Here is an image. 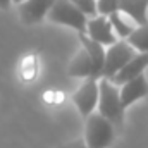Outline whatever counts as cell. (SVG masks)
<instances>
[{"instance_id":"obj_3","label":"cell","mask_w":148,"mask_h":148,"mask_svg":"<svg viewBox=\"0 0 148 148\" xmlns=\"http://www.w3.org/2000/svg\"><path fill=\"white\" fill-rule=\"evenodd\" d=\"M47 17L55 24L73 28L77 33H86V26H88V19H90L71 0H55V3L52 5Z\"/></svg>"},{"instance_id":"obj_20","label":"cell","mask_w":148,"mask_h":148,"mask_svg":"<svg viewBox=\"0 0 148 148\" xmlns=\"http://www.w3.org/2000/svg\"><path fill=\"white\" fill-rule=\"evenodd\" d=\"M19 2H23V0H14V3H19Z\"/></svg>"},{"instance_id":"obj_8","label":"cell","mask_w":148,"mask_h":148,"mask_svg":"<svg viewBox=\"0 0 148 148\" xmlns=\"http://www.w3.org/2000/svg\"><path fill=\"white\" fill-rule=\"evenodd\" d=\"M147 67H148V52H143V53L138 52L119 73L112 77L110 81L115 86H122V84H126L127 81H131V79L141 76V74L145 73Z\"/></svg>"},{"instance_id":"obj_14","label":"cell","mask_w":148,"mask_h":148,"mask_svg":"<svg viewBox=\"0 0 148 148\" xmlns=\"http://www.w3.org/2000/svg\"><path fill=\"white\" fill-rule=\"evenodd\" d=\"M38 73H40V60L36 53H28L26 57H23L19 64V77L24 83H31L36 79Z\"/></svg>"},{"instance_id":"obj_5","label":"cell","mask_w":148,"mask_h":148,"mask_svg":"<svg viewBox=\"0 0 148 148\" xmlns=\"http://www.w3.org/2000/svg\"><path fill=\"white\" fill-rule=\"evenodd\" d=\"M138 52L129 45L127 40H117L114 45L107 48V55H105V67H103V77L112 79L115 74L119 73Z\"/></svg>"},{"instance_id":"obj_4","label":"cell","mask_w":148,"mask_h":148,"mask_svg":"<svg viewBox=\"0 0 148 148\" xmlns=\"http://www.w3.org/2000/svg\"><path fill=\"white\" fill-rule=\"evenodd\" d=\"M100 100V81L98 77H84V81L79 84V88L74 91L73 102L77 107L79 114L86 119L91 115L98 107Z\"/></svg>"},{"instance_id":"obj_11","label":"cell","mask_w":148,"mask_h":148,"mask_svg":"<svg viewBox=\"0 0 148 148\" xmlns=\"http://www.w3.org/2000/svg\"><path fill=\"white\" fill-rule=\"evenodd\" d=\"M79 35V41H81V47L88 50L90 57L93 59L95 62V67L100 74V77H103V67H105V55H107V50L103 48L102 43L95 41L93 38H90L86 33H77Z\"/></svg>"},{"instance_id":"obj_15","label":"cell","mask_w":148,"mask_h":148,"mask_svg":"<svg viewBox=\"0 0 148 148\" xmlns=\"http://www.w3.org/2000/svg\"><path fill=\"white\" fill-rule=\"evenodd\" d=\"M129 41V45L136 50V52H148V23L147 24H141V26H136L134 31L126 38Z\"/></svg>"},{"instance_id":"obj_7","label":"cell","mask_w":148,"mask_h":148,"mask_svg":"<svg viewBox=\"0 0 148 148\" xmlns=\"http://www.w3.org/2000/svg\"><path fill=\"white\" fill-rule=\"evenodd\" d=\"M55 0H23L19 2V17L24 24H38L48 16Z\"/></svg>"},{"instance_id":"obj_9","label":"cell","mask_w":148,"mask_h":148,"mask_svg":"<svg viewBox=\"0 0 148 148\" xmlns=\"http://www.w3.org/2000/svg\"><path fill=\"white\" fill-rule=\"evenodd\" d=\"M67 73H69L71 77H83V79H84V77H98V79H100V74H98L97 67H95L93 59L90 57L88 50L83 48V47H81V50L76 53V57L71 60Z\"/></svg>"},{"instance_id":"obj_1","label":"cell","mask_w":148,"mask_h":148,"mask_svg":"<svg viewBox=\"0 0 148 148\" xmlns=\"http://www.w3.org/2000/svg\"><path fill=\"white\" fill-rule=\"evenodd\" d=\"M97 112H100L103 117H107L114 126L122 127L126 107L121 98V90L110 79L102 77V81H100V100H98Z\"/></svg>"},{"instance_id":"obj_6","label":"cell","mask_w":148,"mask_h":148,"mask_svg":"<svg viewBox=\"0 0 148 148\" xmlns=\"http://www.w3.org/2000/svg\"><path fill=\"white\" fill-rule=\"evenodd\" d=\"M86 35L90 38H93L95 41L102 43L103 47H110L117 41V35L114 31L109 16H93L88 19V26H86Z\"/></svg>"},{"instance_id":"obj_19","label":"cell","mask_w":148,"mask_h":148,"mask_svg":"<svg viewBox=\"0 0 148 148\" xmlns=\"http://www.w3.org/2000/svg\"><path fill=\"white\" fill-rule=\"evenodd\" d=\"M14 0H0V9H9Z\"/></svg>"},{"instance_id":"obj_12","label":"cell","mask_w":148,"mask_h":148,"mask_svg":"<svg viewBox=\"0 0 148 148\" xmlns=\"http://www.w3.org/2000/svg\"><path fill=\"white\" fill-rule=\"evenodd\" d=\"M119 10L129 16L138 26L148 23V0H121Z\"/></svg>"},{"instance_id":"obj_2","label":"cell","mask_w":148,"mask_h":148,"mask_svg":"<svg viewBox=\"0 0 148 148\" xmlns=\"http://www.w3.org/2000/svg\"><path fill=\"white\" fill-rule=\"evenodd\" d=\"M115 140V126L100 112L84 119V141L90 148H109Z\"/></svg>"},{"instance_id":"obj_18","label":"cell","mask_w":148,"mask_h":148,"mask_svg":"<svg viewBox=\"0 0 148 148\" xmlns=\"http://www.w3.org/2000/svg\"><path fill=\"white\" fill-rule=\"evenodd\" d=\"M60 148H90L86 145V141L83 140V141H73V143H67V145H64V147Z\"/></svg>"},{"instance_id":"obj_17","label":"cell","mask_w":148,"mask_h":148,"mask_svg":"<svg viewBox=\"0 0 148 148\" xmlns=\"http://www.w3.org/2000/svg\"><path fill=\"white\" fill-rule=\"evenodd\" d=\"M74 5H77L88 17L98 16V9H97V0H71Z\"/></svg>"},{"instance_id":"obj_13","label":"cell","mask_w":148,"mask_h":148,"mask_svg":"<svg viewBox=\"0 0 148 148\" xmlns=\"http://www.w3.org/2000/svg\"><path fill=\"white\" fill-rule=\"evenodd\" d=\"M109 19H110L112 26H114V31H115V35L119 38H122V40H126V38L129 36L133 31H134V28L138 26L129 16H126L124 12H121V10H117V12H114L109 16Z\"/></svg>"},{"instance_id":"obj_16","label":"cell","mask_w":148,"mask_h":148,"mask_svg":"<svg viewBox=\"0 0 148 148\" xmlns=\"http://www.w3.org/2000/svg\"><path fill=\"white\" fill-rule=\"evenodd\" d=\"M119 2L121 0H97V9L98 14L102 16H110L119 10Z\"/></svg>"},{"instance_id":"obj_10","label":"cell","mask_w":148,"mask_h":148,"mask_svg":"<svg viewBox=\"0 0 148 148\" xmlns=\"http://www.w3.org/2000/svg\"><path fill=\"white\" fill-rule=\"evenodd\" d=\"M147 95H148V81L145 77V74H141V76H138V77H134V79H131V81H127L126 84L121 86V98H122V103H124L126 109L129 105L136 103L138 100L145 98Z\"/></svg>"}]
</instances>
